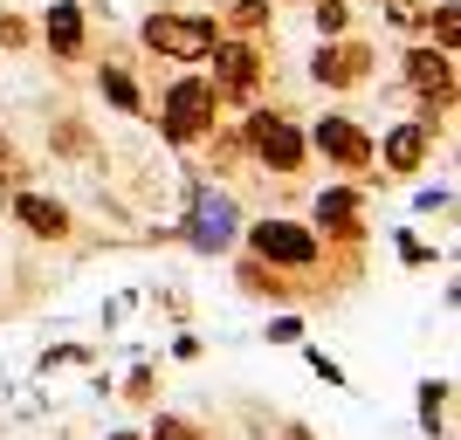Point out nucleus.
Here are the masks:
<instances>
[{
  "mask_svg": "<svg viewBox=\"0 0 461 440\" xmlns=\"http://www.w3.org/2000/svg\"><path fill=\"white\" fill-rule=\"evenodd\" d=\"M379 7H385V21H393V28H420V21H427L420 0H379Z\"/></svg>",
  "mask_w": 461,
  "mask_h": 440,
  "instance_id": "obj_19",
  "label": "nucleus"
},
{
  "mask_svg": "<svg viewBox=\"0 0 461 440\" xmlns=\"http://www.w3.org/2000/svg\"><path fill=\"white\" fill-rule=\"evenodd\" d=\"M213 117H221V96H213L207 76H179L166 90V111H158V131L173 138V145H200L213 131Z\"/></svg>",
  "mask_w": 461,
  "mask_h": 440,
  "instance_id": "obj_1",
  "label": "nucleus"
},
{
  "mask_svg": "<svg viewBox=\"0 0 461 440\" xmlns=\"http://www.w3.org/2000/svg\"><path fill=\"white\" fill-rule=\"evenodd\" d=\"M96 90L111 96L117 111H145V96H138V83L124 76V69H104V76H96Z\"/></svg>",
  "mask_w": 461,
  "mask_h": 440,
  "instance_id": "obj_16",
  "label": "nucleus"
},
{
  "mask_svg": "<svg viewBox=\"0 0 461 440\" xmlns=\"http://www.w3.org/2000/svg\"><path fill=\"white\" fill-rule=\"evenodd\" d=\"M111 440H138V434H111Z\"/></svg>",
  "mask_w": 461,
  "mask_h": 440,
  "instance_id": "obj_23",
  "label": "nucleus"
},
{
  "mask_svg": "<svg viewBox=\"0 0 461 440\" xmlns=\"http://www.w3.org/2000/svg\"><path fill=\"white\" fill-rule=\"evenodd\" d=\"M317 228H324L330 241H358V234H366V200H358V186H324L317 193Z\"/></svg>",
  "mask_w": 461,
  "mask_h": 440,
  "instance_id": "obj_9",
  "label": "nucleus"
},
{
  "mask_svg": "<svg viewBox=\"0 0 461 440\" xmlns=\"http://www.w3.org/2000/svg\"><path fill=\"white\" fill-rule=\"evenodd\" d=\"M213 96H255L262 90V49L255 41H213Z\"/></svg>",
  "mask_w": 461,
  "mask_h": 440,
  "instance_id": "obj_6",
  "label": "nucleus"
},
{
  "mask_svg": "<svg viewBox=\"0 0 461 440\" xmlns=\"http://www.w3.org/2000/svg\"><path fill=\"white\" fill-rule=\"evenodd\" d=\"M427 145H434V131H427V124H400V131L385 138V152H372V158H385V173H420L427 166Z\"/></svg>",
  "mask_w": 461,
  "mask_h": 440,
  "instance_id": "obj_12",
  "label": "nucleus"
},
{
  "mask_svg": "<svg viewBox=\"0 0 461 440\" xmlns=\"http://www.w3.org/2000/svg\"><path fill=\"white\" fill-rule=\"evenodd\" d=\"M28 41H35V28H28L21 14H7V7H0V49H28Z\"/></svg>",
  "mask_w": 461,
  "mask_h": 440,
  "instance_id": "obj_18",
  "label": "nucleus"
},
{
  "mask_svg": "<svg viewBox=\"0 0 461 440\" xmlns=\"http://www.w3.org/2000/svg\"><path fill=\"white\" fill-rule=\"evenodd\" d=\"M420 28L434 35V49H447V56H455V41H461V7H455V0H441V7H434Z\"/></svg>",
  "mask_w": 461,
  "mask_h": 440,
  "instance_id": "obj_14",
  "label": "nucleus"
},
{
  "mask_svg": "<svg viewBox=\"0 0 461 440\" xmlns=\"http://www.w3.org/2000/svg\"><path fill=\"white\" fill-rule=\"evenodd\" d=\"M310 21H317V35L338 41L351 28V0H310Z\"/></svg>",
  "mask_w": 461,
  "mask_h": 440,
  "instance_id": "obj_15",
  "label": "nucleus"
},
{
  "mask_svg": "<svg viewBox=\"0 0 461 440\" xmlns=\"http://www.w3.org/2000/svg\"><path fill=\"white\" fill-rule=\"evenodd\" d=\"M310 145H317L330 166H345V173H366L372 166V131L358 124V117H324V124L310 131Z\"/></svg>",
  "mask_w": 461,
  "mask_h": 440,
  "instance_id": "obj_7",
  "label": "nucleus"
},
{
  "mask_svg": "<svg viewBox=\"0 0 461 440\" xmlns=\"http://www.w3.org/2000/svg\"><path fill=\"white\" fill-rule=\"evenodd\" d=\"M249 248H255V262H269V268H310L324 255V241L310 228H296V220H255Z\"/></svg>",
  "mask_w": 461,
  "mask_h": 440,
  "instance_id": "obj_4",
  "label": "nucleus"
},
{
  "mask_svg": "<svg viewBox=\"0 0 461 440\" xmlns=\"http://www.w3.org/2000/svg\"><path fill=\"white\" fill-rule=\"evenodd\" d=\"M7 207L21 213V228L35 234V241H62L69 234V207L49 200V193H7Z\"/></svg>",
  "mask_w": 461,
  "mask_h": 440,
  "instance_id": "obj_10",
  "label": "nucleus"
},
{
  "mask_svg": "<svg viewBox=\"0 0 461 440\" xmlns=\"http://www.w3.org/2000/svg\"><path fill=\"white\" fill-rule=\"evenodd\" d=\"M152 440H200V427H193V420H158Z\"/></svg>",
  "mask_w": 461,
  "mask_h": 440,
  "instance_id": "obj_21",
  "label": "nucleus"
},
{
  "mask_svg": "<svg viewBox=\"0 0 461 440\" xmlns=\"http://www.w3.org/2000/svg\"><path fill=\"white\" fill-rule=\"evenodd\" d=\"M420 413H427V427H447L441 413H447V385H420Z\"/></svg>",
  "mask_w": 461,
  "mask_h": 440,
  "instance_id": "obj_20",
  "label": "nucleus"
},
{
  "mask_svg": "<svg viewBox=\"0 0 461 440\" xmlns=\"http://www.w3.org/2000/svg\"><path fill=\"white\" fill-rule=\"evenodd\" d=\"M241 145H249L269 173H303V158H310V145H303V131L289 124L283 111H255L249 117V131H241Z\"/></svg>",
  "mask_w": 461,
  "mask_h": 440,
  "instance_id": "obj_3",
  "label": "nucleus"
},
{
  "mask_svg": "<svg viewBox=\"0 0 461 440\" xmlns=\"http://www.w3.org/2000/svg\"><path fill=\"white\" fill-rule=\"evenodd\" d=\"M213 41H221V21L213 14H152L145 21V49L166 62H207Z\"/></svg>",
  "mask_w": 461,
  "mask_h": 440,
  "instance_id": "obj_2",
  "label": "nucleus"
},
{
  "mask_svg": "<svg viewBox=\"0 0 461 440\" xmlns=\"http://www.w3.org/2000/svg\"><path fill=\"white\" fill-rule=\"evenodd\" d=\"M0 213H7V179H0Z\"/></svg>",
  "mask_w": 461,
  "mask_h": 440,
  "instance_id": "obj_22",
  "label": "nucleus"
},
{
  "mask_svg": "<svg viewBox=\"0 0 461 440\" xmlns=\"http://www.w3.org/2000/svg\"><path fill=\"white\" fill-rule=\"evenodd\" d=\"M41 35H49V49H56L62 62H77L83 56V7L77 0H56V7L41 14Z\"/></svg>",
  "mask_w": 461,
  "mask_h": 440,
  "instance_id": "obj_13",
  "label": "nucleus"
},
{
  "mask_svg": "<svg viewBox=\"0 0 461 440\" xmlns=\"http://www.w3.org/2000/svg\"><path fill=\"white\" fill-rule=\"evenodd\" d=\"M186 234H193V248H228V241H234V207L221 200V193H200Z\"/></svg>",
  "mask_w": 461,
  "mask_h": 440,
  "instance_id": "obj_11",
  "label": "nucleus"
},
{
  "mask_svg": "<svg viewBox=\"0 0 461 440\" xmlns=\"http://www.w3.org/2000/svg\"><path fill=\"white\" fill-rule=\"evenodd\" d=\"M372 41H358V35H338V41H324L317 49V62H310V76L324 83V90H358V83L372 76Z\"/></svg>",
  "mask_w": 461,
  "mask_h": 440,
  "instance_id": "obj_5",
  "label": "nucleus"
},
{
  "mask_svg": "<svg viewBox=\"0 0 461 440\" xmlns=\"http://www.w3.org/2000/svg\"><path fill=\"white\" fill-rule=\"evenodd\" d=\"M228 28H234V35H262V28H269V0H234Z\"/></svg>",
  "mask_w": 461,
  "mask_h": 440,
  "instance_id": "obj_17",
  "label": "nucleus"
},
{
  "mask_svg": "<svg viewBox=\"0 0 461 440\" xmlns=\"http://www.w3.org/2000/svg\"><path fill=\"white\" fill-rule=\"evenodd\" d=\"M406 83L427 96V111L455 103V56L447 49H406Z\"/></svg>",
  "mask_w": 461,
  "mask_h": 440,
  "instance_id": "obj_8",
  "label": "nucleus"
}]
</instances>
